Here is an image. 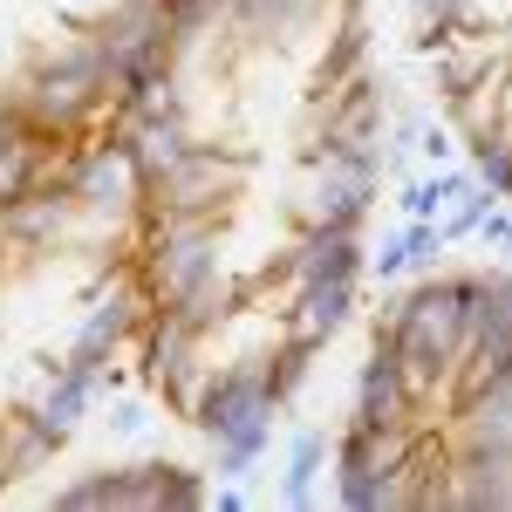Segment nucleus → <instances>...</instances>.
<instances>
[{
    "label": "nucleus",
    "mask_w": 512,
    "mask_h": 512,
    "mask_svg": "<svg viewBox=\"0 0 512 512\" xmlns=\"http://www.w3.org/2000/svg\"><path fill=\"white\" fill-rule=\"evenodd\" d=\"M7 89H14L21 123L35 137H48V144H76L89 130H103V117H110V76H103L96 48L82 35L55 41V48H35L28 69L7 82Z\"/></svg>",
    "instance_id": "3"
},
{
    "label": "nucleus",
    "mask_w": 512,
    "mask_h": 512,
    "mask_svg": "<svg viewBox=\"0 0 512 512\" xmlns=\"http://www.w3.org/2000/svg\"><path fill=\"white\" fill-rule=\"evenodd\" d=\"M110 390H123V369L117 362H103V369H89V362H55L48 376H35V396H28V410L41 417V431L55 437L62 451L76 444V431L89 424V410L103 403Z\"/></svg>",
    "instance_id": "12"
},
{
    "label": "nucleus",
    "mask_w": 512,
    "mask_h": 512,
    "mask_svg": "<svg viewBox=\"0 0 512 512\" xmlns=\"http://www.w3.org/2000/svg\"><path fill=\"white\" fill-rule=\"evenodd\" d=\"M205 342L212 335H198L185 315H171V308H151L144 315V328H137V383L158 396L171 417H185L192 410V396H198V383H205Z\"/></svg>",
    "instance_id": "9"
},
{
    "label": "nucleus",
    "mask_w": 512,
    "mask_h": 512,
    "mask_svg": "<svg viewBox=\"0 0 512 512\" xmlns=\"http://www.w3.org/2000/svg\"><path fill=\"white\" fill-rule=\"evenodd\" d=\"M158 301L144 294V280L137 274H117L103 294H89L76 315V335H69V362H89V369H103V362H117L130 342H137V328H144V315H151Z\"/></svg>",
    "instance_id": "11"
},
{
    "label": "nucleus",
    "mask_w": 512,
    "mask_h": 512,
    "mask_svg": "<svg viewBox=\"0 0 512 512\" xmlns=\"http://www.w3.org/2000/svg\"><path fill=\"white\" fill-rule=\"evenodd\" d=\"M444 506L451 512H512V451L444 444Z\"/></svg>",
    "instance_id": "16"
},
{
    "label": "nucleus",
    "mask_w": 512,
    "mask_h": 512,
    "mask_svg": "<svg viewBox=\"0 0 512 512\" xmlns=\"http://www.w3.org/2000/svg\"><path fill=\"white\" fill-rule=\"evenodd\" d=\"M315 342H301V335H287L280 328V342L274 349H260V369H267V390H274L280 410H294L301 403V390H308V376H315Z\"/></svg>",
    "instance_id": "23"
},
{
    "label": "nucleus",
    "mask_w": 512,
    "mask_h": 512,
    "mask_svg": "<svg viewBox=\"0 0 512 512\" xmlns=\"http://www.w3.org/2000/svg\"><path fill=\"white\" fill-rule=\"evenodd\" d=\"M130 274L144 280V294L158 308H178L192 287L226 274V212H164L137 219V253Z\"/></svg>",
    "instance_id": "6"
},
{
    "label": "nucleus",
    "mask_w": 512,
    "mask_h": 512,
    "mask_svg": "<svg viewBox=\"0 0 512 512\" xmlns=\"http://www.w3.org/2000/svg\"><path fill=\"white\" fill-rule=\"evenodd\" d=\"M185 424L205 437L212 478H239V485H246V478L267 465L274 424H280V403H274V390H267L260 355L212 362L205 383H198V396H192V410H185Z\"/></svg>",
    "instance_id": "2"
},
{
    "label": "nucleus",
    "mask_w": 512,
    "mask_h": 512,
    "mask_svg": "<svg viewBox=\"0 0 512 512\" xmlns=\"http://www.w3.org/2000/svg\"><path fill=\"white\" fill-rule=\"evenodd\" d=\"M76 239H89L82 212L55 178H41V185H28L21 198L0 205V253H7V267H41V260L69 253Z\"/></svg>",
    "instance_id": "10"
},
{
    "label": "nucleus",
    "mask_w": 512,
    "mask_h": 512,
    "mask_svg": "<svg viewBox=\"0 0 512 512\" xmlns=\"http://www.w3.org/2000/svg\"><path fill=\"white\" fill-rule=\"evenodd\" d=\"M103 403H110V417H103V424H110L117 444H144V437L158 431V410H164V403L151 390H144V396H137V390H110Z\"/></svg>",
    "instance_id": "25"
},
{
    "label": "nucleus",
    "mask_w": 512,
    "mask_h": 512,
    "mask_svg": "<svg viewBox=\"0 0 512 512\" xmlns=\"http://www.w3.org/2000/svg\"><path fill=\"white\" fill-rule=\"evenodd\" d=\"M444 444H492V451H512V376L451 396Z\"/></svg>",
    "instance_id": "18"
},
{
    "label": "nucleus",
    "mask_w": 512,
    "mask_h": 512,
    "mask_svg": "<svg viewBox=\"0 0 512 512\" xmlns=\"http://www.w3.org/2000/svg\"><path fill=\"white\" fill-rule=\"evenodd\" d=\"M362 287H369V280H315V287H287V301H280V328L301 335V342H315V349H328L335 335H349L355 321H362Z\"/></svg>",
    "instance_id": "17"
},
{
    "label": "nucleus",
    "mask_w": 512,
    "mask_h": 512,
    "mask_svg": "<svg viewBox=\"0 0 512 512\" xmlns=\"http://www.w3.org/2000/svg\"><path fill=\"white\" fill-rule=\"evenodd\" d=\"M417 465H424V431L417 424H342L328 437V472H335V506L342 512H396L417 506Z\"/></svg>",
    "instance_id": "4"
},
{
    "label": "nucleus",
    "mask_w": 512,
    "mask_h": 512,
    "mask_svg": "<svg viewBox=\"0 0 512 512\" xmlns=\"http://www.w3.org/2000/svg\"><path fill=\"white\" fill-rule=\"evenodd\" d=\"M246 178H253V158L239 144H205L198 137L171 171H158L144 185V219H164V212H233V198H246Z\"/></svg>",
    "instance_id": "8"
},
{
    "label": "nucleus",
    "mask_w": 512,
    "mask_h": 512,
    "mask_svg": "<svg viewBox=\"0 0 512 512\" xmlns=\"http://www.w3.org/2000/svg\"><path fill=\"white\" fill-rule=\"evenodd\" d=\"M48 178L76 198L82 233L89 239L137 233V219H144V171L130 164V151H123L110 130H89V137H76V144H62L55 164H48Z\"/></svg>",
    "instance_id": "5"
},
{
    "label": "nucleus",
    "mask_w": 512,
    "mask_h": 512,
    "mask_svg": "<svg viewBox=\"0 0 512 512\" xmlns=\"http://www.w3.org/2000/svg\"><path fill=\"white\" fill-rule=\"evenodd\" d=\"M492 205H499V198H492V192H485V185L472 178L465 192L444 205V219H437V226H444V239H451V246H458V239H472V233H478V219H485Z\"/></svg>",
    "instance_id": "27"
},
{
    "label": "nucleus",
    "mask_w": 512,
    "mask_h": 512,
    "mask_svg": "<svg viewBox=\"0 0 512 512\" xmlns=\"http://www.w3.org/2000/svg\"><path fill=\"white\" fill-rule=\"evenodd\" d=\"M403 253H410V280H424L444 267V253H451V239L437 219H403Z\"/></svg>",
    "instance_id": "26"
},
{
    "label": "nucleus",
    "mask_w": 512,
    "mask_h": 512,
    "mask_svg": "<svg viewBox=\"0 0 512 512\" xmlns=\"http://www.w3.org/2000/svg\"><path fill=\"white\" fill-rule=\"evenodd\" d=\"M158 472H164V458L89 465V472L55 485V512H158Z\"/></svg>",
    "instance_id": "14"
},
{
    "label": "nucleus",
    "mask_w": 512,
    "mask_h": 512,
    "mask_svg": "<svg viewBox=\"0 0 512 512\" xmlns=\"http://www.w3.org/2000/svg\"><path fill=\"white\" fill-rule=\"evenodd\" d=\"M362 280H376V287H403V280H410L403 226H396V233H383V246H369V260H362Z\"/></svg>",
    "instance_id": "28"
},
{
    "label": "nucleus",
    "mask_w": 512,
    "mask_h": 512,
    "mask_svg": "<svg viewBox=\"0 0 512 512\" xmlns=\"http://www.w3.org/2000/svg\"><path fill=\"white\" fill-rule=\"evenodd\" d=\"M55 151H62V144H48V137H35V130L0 137V205H7V198H21L28 185H41V178H48V164H55Z\"/></svg>",
    "instance_id": "24"
},
{
    "label": "nucleus",
    "mask_w": 512,
    "mask_h": 512,
    "mask_svg": "<svg viewBox=\"0 0 512 512\" xmlns=\"http://www.w3.org/2000/svg\"><path fill=\"white\" fill-rule=\"evenodd\" d=\"M335 0H226L233 55H294L301 41L328 28Z\"/></svg>",
    "instance_id": "13"
},
{
    "label": "nucleus",
    "mask_w": 512,
    "mask_h": 512,
    "mask_svg": "<svg viewBox=\"0 0 512 512\" xmlns=\"http://www.w3.org/2000/svg\"><path fill=\"white\" fill-rule=\"evenodd\" d=\"M472 185V164H431L396 185V219H444V205Z\"/></svg>",
    "instance_id": "22"
},
{
    "label": "nucleus",
    "mask_w": 512,
    "mask_h": 512,
    "mask_svg": "<svg viewBox=\"0 0 512 512\" xmlns=\"http://www.w3.org/2000/svg\"><path fill=\"white\" fill-rule=\"evenodd\" d=\"M0 280H7V253H0Z\"/></svg>",
    "instance_id": "32"
},
{
    "label": "nucleus",
    "mask_w": 512,
    "mask_h": 512,
    "mask_svg": "<svg viewBox=\"0 0 512 512\" xmlns=\"http://www.w3.org/2000/svg\"><path fill=\"white\" fill-rule=\"evenodd\" d=\"M417 390H410V376H403V362L390 355V342H369V355L355 362V383H349V424H376V431H390V424H417Z\"/></svg>",
    "instance_id": "15"
},
{
    "label": "nucleus",
    "mask_w": 512,
    "mask_h": 512,
    "mask_svg": "<svg viewBox=\"0 0 512 512\" xmlns=\"http://www.w3.org/2000/svg\"><path fill=\"white\" fill-rule=\"evenodd\" d=\"M164 41H171V62L192 69L198 55H233L226 35V0H164Z\"/></svg>",
    "instance_id": "20"
},
{
    "label": "nucleus",
    "mask_w": 512,
    "mask_h": 512,
    "mask_svg": "<svg viewBox=\"0 0 512 512\" xmlns=\"http://www.w3.org/2000/svg\"><path fill=\"white\" fill-rule=\"evenodd\" d=\"M478 294H485V267H465V274L437 267L424 280H403L376 308V342H390V355L403 362L417 403L451 396L465 342H472V321H478Z\"/></svg>",
    "instance_id": "1"
},
{
    "label": "nucleus",
    "mask_w": 512,
    "mask_h": 512,
    "mask_svg": "<svg viewBox=\"0 0 512 512\" xmlns=\"http://www.w3.org/2000/svg\"><path fill=\"white\" fill-rule=\"evenodd\" d=\"M383 185H390L383 144H369V151H301V185L287 198V226L294 233L301 226H349V233H362L369 212L383 205Z\"/></svg>",
    "instance_id": "7"
},
{
    "label": "nucleus",
    "mask_w": 512,
    "mask_h": 512,
    "mask_svg": "<svg viewBox=\"0 0 512 512\" xmlns=\"http://www.w3.org/2000/svg\"><path fill=\"white\" fill-rule=\"evenodd\" d=\"M417 164H424V171H431V164H458V130L444 117L417 123Z\"/></svg>",
    "instance_id": "29"
},
{
    "label": "nucleus",
    "mask_w": 512,
    "mask_h": 512,
    "mask_svg": "<svg viewBox=\"0 0 512 512\" xmlns=\"http://www.w3.org/2000/svg\"><path fill=\"white\" fill-rule=\"evenodd\" d=\"M321 472H328V431L321 424H294L287 431V458H280V506L308 512L321 499Z\"/></svg>",
    "instance_id": "21"
},
{
    "label": "nucleus",
    "mask_w": 512,
    "mask_h": 512,
    "mask_svg": "<svg viewBox=\"0 0 512 512\" xmlns=\"http://www.w3.org/2000/svg\"><path fill=\"white\" fill-rule=\"evenodd\" d=\"M14 130H28V123H21V110H14V89L0 82V137H14Z\"/></svg>",
    "instance_id": "31"
},
{
    "label": "nucleus",
    "mask_w": 512,
    "mask_h": 512,
    "mask_svg": "<svg viewBox=\"0 0 512 512\" xmlns=\"http://www.w3.org/2000/svg\"><path fill=\"white\" fill-rule=\"evenodd\" d=\"M478 246H485V253H512V212L506 205H492V212H485V219H478Z\"/></svg>",
    "instance_id": "30"
},
{
    "label": "nucleus",
    "mask_w": 512,
    "mask_h": 512,
    "mask_svg": "<svg viewBox=\"0 0 512 512\" xmlns=\"http://www.w3.org/2000/svg\"><path fill=\"white\" fill-rule=\"evenodd\" d=\"M55 458H62V444L41 431V417L28 410V396H14V403L0 410V492L21 485V478H35V472H48Z\"/></svg>",
    "instance_id": "19"
}]
</instances>
